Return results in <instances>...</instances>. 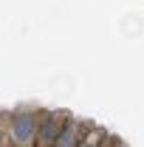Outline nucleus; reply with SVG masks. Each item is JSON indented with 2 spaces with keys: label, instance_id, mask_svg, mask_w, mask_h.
Here are the masks:
<instances>
[{
  "label": "nucleus",
  "instance_id": "nucleus-1",
  "mask_svg": "<svg viewBox=\"0 0 144 147\" xmlns=\"http://www.w3.org/2000/svg\"><path fill=\"white\" fill-rule=\"evenodd\" d=\"M40 113L42 110H34V108H23V110L9 113V142H11V147H37Z\"/></svg>",
  "mask_w": 144,
  "mask_h": 147
},
{
  "label": "nucleus",
  "instance_id": "nucleus-2",
  "mask_svg": "<svg viewBox=\"0 0 144 147\" xmlns=\"http://www.w3.org/2000/svg\"><path fill=\"white\" fill-rule=\"evenodd\" d=\"M68 116L71 113H65V110H42L40 113V130H37V147H57Z\"/></svg>",
  "mask_w": 144,
  "mask_h": 147
},
{
  "label": "nucleus",
  "instance_id": "nucleus-3",
  "mask_svg": "<svg viewBox=\"0 0 144 147\" xmlns=\"http://www.w3.org/2000/svg\"><path fill=\"white\" fill-rule=\"evenodd\" d=\"M88 130H90V122L76 119V116H68L65 127H62V133H59L57 147H79V142L85 139V133H88Z\"/></svg>",
  "mask_w": 144,
  "mask_h": 147
},
{
  "label": "nucleus",
  "instance_id": "nucleus-4",
  "mask_svg": "<svg viewBox=\"0 0 144 147\" xmlns=\"http://www.w3.org/2000/svg\"><path fill=\"white\" fill-rule=\"evenodd\" d=\"M116 142L113 136H110L108 130H102V127H96V125H90V130L85 133V139L79 142V147H110Z\"/></svg>",
  "mask_w": 144,
  "mask_h": 147
},
{
  "label": "nucleus",
  "instance_id": "nucleus-5",
  "mask_svg": "<svg viewBox=\"0 0 144 147\" xmlns=\"http://www.w3.org/2000/svg\"><path fill=\"white\" fill-rule=\"evenodd\" d=\"M110 147H116V142H113V144H110Z\"/></svg>",
  "mask_w": 144,
  "mask_h": 147
}]
</instances>
